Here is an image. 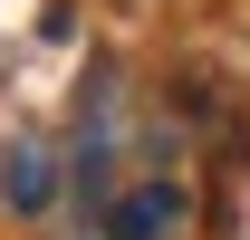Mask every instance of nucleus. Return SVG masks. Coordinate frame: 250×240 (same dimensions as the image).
Wrapping results in <instances>:
<instances>
[{"label":"nucleus","mask_w":250,"mask_h":240,"mask_svg":"<svg viewBox=\"0 0 250 240\" xmlns=\"http://www.w3.org/2000/svg\"><path fill=\"white\" fill-rule=\"evenodd\" d=\"M183 231H192V192L173 173H145L106 202V240H183Z\"/></svg>","instance_id":"1"},{"label":"nucleus","mask_w":250,"mask_h":240,"mask_svg":"<svg viewBox=\"0 0 250 240\" xmlns=\"http://www.w3.org/2000/svg\"><path fill=\"white\" fill-rule=\"evenodd\" d=\"M0 192H10V211H48V202H58V154H48V144H10Z\"/></svg>","instance_id":"2"}]
</instances>
